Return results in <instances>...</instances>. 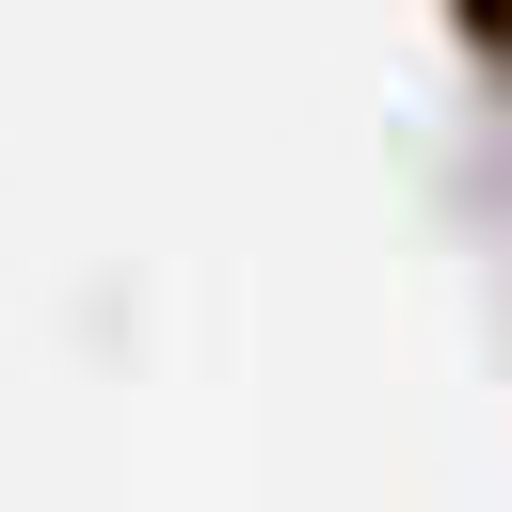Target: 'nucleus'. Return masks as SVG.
Segmentation results:
<instances>
[{
  "label": "nucleus",
  "instance_id": "1",
  "mask_svg": "<svg viewBox=\"0 0 512 512\" xmlns=\"http://www.w3.org/2000/svg\"><path fill=\"white\" fill-rule=\"evenodd\" d=\"M448 16H464V32H480V48H512V0H448Z\"/></svg>",
  "mask_w": 512,
  "mask_h": 512
}]
</instances>
